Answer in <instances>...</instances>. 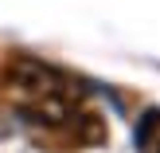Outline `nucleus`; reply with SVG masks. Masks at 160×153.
Listing matches in <instances>:
<instances>
[{"instance_id": "obj_1", "label": "nucleus", "mask_w": 160, "mask_h": 153, "mask_svg": "<svg viewBox=\"0 0 160 153\" xmlns=\"http://www.w3.org/2000/svg\"><path fill=\"white\" fill-rule=\"evenodd\" d=\"M156 122H160V114H145V122H141V130H137V141H141V145L148 141V130H152Z\"/></svg>"}]
</instances>
